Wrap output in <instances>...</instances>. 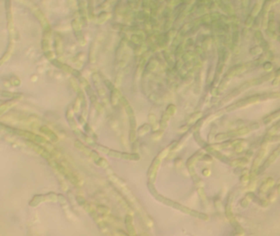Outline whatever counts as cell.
Wrapping results in <instances>:
<instances>
[{
  "label": "cell",
  "mask_w": 280,
  "mask_h": 236,
  "mask_svg": "<svg viewBox=\"0 0 280 236\" xmlns=\"http://www.w3.org/2000/svg\"><path fill=\"white\" fill-rule=\"evenodd\" d=\"M269 99H273L272 92L264 93V94H254L252 96L243 98L241 100H238V101L232 103L231 105L228 106L225 110L228 113H231V112H233V111H235L236 109H238V108H242V107H247V106L251 105V104L256 103V102L269 100Z\"/></svg>",
  "instance_id": "6da1fadb"
},
{
  "label": "cell",
  "mask_w": 280,
  "mask_h": 236,
  "mask_svg": "<svg viewBox=\"0 0 280 236\" xmlns=\"http://www.w3.org/2000/svg\"><path fill=\"white\" fill-rule=\"evenodd\" d=\"M250 131H251V130L249 127H242V128H238V129L233 130L231 131L228 132H225V133H219L215 135L216 140L219 141V140H227V139H231V138H235L237 136H243L245 134H248Z\"/></svg>",
  "instance_id": "7a4b0ae2"
},
{
  "label": "cell",
  "mask_w": 280,
  "mask_h": 236,
  "mask_svg": "<svg viewBox=\"0 0 280 236\" xmlns=\"http://www.w3.org/2000/svg\"><path fill=\"white\" fill-rule=\"evenodd\" d=\"M252 86H255L254 85L253 79H252V80H251V81H247V82H245V83H243V84H242L241 85H239L237 88H236L235 90H233L230 94H228V95H227V96L225 97L222 101H221V103H225V102H228V101H230L231 99L234 98L235 97H237L238 96L239 94H241L243 91L247 90H248L249 88H251V87H252Z\"/></svg>",
  "instance_id": "3957f363"
},
{
  "label": "cell",
  "mask_w": 280,
  "mask_h": 236,
  "mask_svg": "<svg viewBox=\"0 0 280 236\" xmlns=\"http://www.w3.org/2000/svg\"><path fill=\"white\" fill-rule=\"evenodd\" d=\"M267 30L271 32H275L276 31V24H275V14L274 11L269 12L268 15V24Z\"/></svg>",
  "instance_id": "277c9868"
},
{
  "label": "cell",
  "mask_w": 280,
  "mask_h": 236,
  "mask_svg": "<svg viewBox=\"0 0 280 236\" xmlns=\"http://www.w3.org/2000/svg\"><path fill=\"white\" fill-rule=\"evenodd\" d=\"M280 155V145L275 149L271 154H270V156L269 157V158L267 159V161H265V163H264V168H265V167H268L269 166H270L274 161L277 159V157H279V156Z\"/></svg>",
  "instance_id": "5b68a950"
},
{
  "label": "cell",
  "mask_w": 280,
  "mask_h": 236,
  "mask_svg": "<svg viewBox=\"0 0 280 236\" xmlns=\"http://www.w3.org/2000/svg\"><path fill=\"white\" fill-rule=\"evenodd\" d=\"M40 131L43 132L44 134H46L49 139L51 140H53L54 142H56V141H58V140H59L58 139V136L54 134V132L49 129V127H47V126H42V127H40Z\"/></svg>",
  "instance_id": "8992f818"
},
{
  "label": "cell",
  "mask_w": 280,
  "mask_h": 236,
  "mask_svg": "<svg viewBox=\"0 0 280 236\" xmlns=\"http://www.w3.org/2000/svg\"><path fill=\"white\" fill-rule=\"evenodd\" d=\"M279 118H280V109L275 111V113L269 114L267 117H265L264 118V120H263V122L264 124H269L271 123L273 121H275L276 119H279Z\"/></svg>",
  "instance_id": "52a82bcc"
},
{
  "label": "cell",
  "mask_w": 280,
  "mask_h": 236,
  "mask_svg": "<svg viewBox=\"0 0 280 236\" xmlns=\"http://www.w3.org/2000/svg\"><path fill=\"white\" fill-rule=\"evenodd\" d=\"M263 4H264V2L262 1H258L255 3L254 5L253 8H252V11H251V15L253 16L254 17H256L258 16L259 13L261 12V10H262V7H263Z\"/></svg>",
  "instance_id": "ba28073f"
},
{
  "label": "cell",
  "mask_w": 280,
  "mask_h": 236,
  "mask_svg": "<svg viewBox=\"0 0 280 236\" xmlns=\"http://www.w3.org/2000/svg\"><path fill=\"white\" fill-rule=\"evenodd\" d=\"M264 153H265V151L264 150L260 151L259 154L257 155V157H256V158L255 159V161H254V164H253V166H252V169H253V168L254 169H255V168L259 166L260 162V161L262 160V158H263V157H264Z\"/></svg>",
  "instance_id": "9c48e42d"
},
{
  "label": "cell",
  "mask_w": 280,
  "mask_h": 236,
  "mask_svg": "<svg viewBox=\"0 0 280 236\" xmlns=\"http://www.w3.org/2000/svg\"><path fill=\"white\" fill-rule=\"evenodd\" d=\"M232 42L235 45L239 46L240 43V32L239 31H232Z\"/></svg>",
  "instance_id": "30bf717a"
},
{
  "label": "cell",
  "mask_w": 280,
  "mask_h": 236,
  "mask_svg": "<svg viewBox=\"0 0 280 236\" xmlns=\"http://www.w3.org/2000/svg\"><path fill=\"white\" fill-rule=\"evenodd\" d=\"M279 129H280V120H279V121H278V122L275 124L274 126H272V127L269 130V132H268L267 135H268V136H273V135H275V133H276L277 131H279Z\"/></svg>",
  "instance_id": "8fae6325"
},
{
  "label": "cell",
  "mask_w": 280,
  "mask_h": 236,
  "mask_svg": "<svg viewBox=\"0 0 280 236\" xmlns=\"http://www.w3.org/2000/svg\"><path fill=\"white\" fill-rule=\"evenodd\" d=\"M201 117H202V113H201V112H198V113H194V114L190 117V119H189L188 123L191 124V123H195V122H196L197 121H200V119L201 118Z\"/></svg>",
  "instance_id": "7c38bea8"
},
{
  "label": "cell",
  "mask_w": 280,
  "mask_h": 236,
  "mask_svg": "<svg viewBox=\"0 0 280 236\" xmlns=\"http://www.w3.org/2000/svg\"><path fill=\"white\" fill-rule=\"evenodd\" d=\"M254 37H255V40L260 43H260H262V42L264 40V35H263V34H262V32H261L260 31H259V30H257V31H255V33H254Z\"/></svg>",
  "instance_id": "4fadbf2b"
},
{
  "label": "cell",
  "mask_w": 280,
  "mask_h": 236,
  "mask_svg": "<svg viewBox=\"0 0 280 236\" xmlns=\"http://www.w3.org/2000/svg\"><path fill=\"white\" fill-rule=\"evenodd\" d=\"M255 17H254L253 16H251V14L248 15L246 21H245V26L247 28H249V27H251L254 25V22H255Z\"/></svg>",
  "instance_id": "5bb4252c"
},
{
  "label": "cell",
  "mask_w": 280,
  "mask_h": 236,
  "mask_svg": "<svg viewBox=\"0 0 280 236\" xmlns=\"http://www.w3.org/2000/svg\"><path fill=\"white\" fill-rule=\"evenodd\" d=\"M263 49L260 46H255L253 48H251L250 49V54L251 55H260L263 53Z\"/></svg>",
  "instance_id": "9a60e30c"
},
{
  "label": "cell",
  "mask_w": 280,
  "mask_h": 236,
  "mask_svg": "<svg viewBox=\"0 0 280 236\" xmlns=\"http://www.w3.org/2000/svg\"><path fill=\"white\" fill-rule=\"evenodd\" d=\"M211 45V38L210 37H206L205 38V39L203 40V43L201 45V48H203L204 51H206L207 49H209L210 46Z\"/></svg>",
  "instance_id": "2e32d148"
},
{
  "label": "cell",
  "mask_w": 280,
  "mask_h": 236,
  "mask_svg": "<svg viewBox=\"0 0 280 236\" xmlns=\"http://www.w3.org/2000/svg\"><path fill=\"white\" fill-rule=\"evenodd\" d=\"M274 68L273 63L271 62H264V63L263 64V69L267 72H272V70Z\"/></svg>",
  "instance_id": "e0dca14e"
},
{
  "label": "cell",
  "mask_w": 280,
  "mask_h": 236,
  "mask_svg": "<svg viewBox=\"0 0 280 236\" xmlns=\"http://www.w3.org/2000/svg\"><path fill=\"white\" fill-rule=\"evenodd\" d=\"M194 57H195L194 53H192V52H187L186 54H183V60H184L185 62H189V61H191V60L194 59Z\"/></svg>",
  "instance_id": "ac0fdd59"
},
{
  "label": "cell",
  "mask_w": 280,
  "mask_h": 236,
  "mask_svg": "<svg viewBox=\"0 0 280 236\" xmlns=\"http://www.w3.org/2000/svg\"><path fill=\"white\" fill-rule=\"evenodd\" d=\"M200 19H201L202 23H204V24H209L210 22H212L211 17H210V14H208V13H206L205 15H202V16H200Z\"/></svg>",
  "instance_id": "d6986e66"
},
{
  "label": "cell",
  "mask_w": 280,
  "mask_h": 236,
  "mask_svg": "<svg viewBox=\"0 0 280 236\" xmlns=\"http://www.w3.org/2000/svg\"><path fill=\"white\" fill-rule=\"evenodd\" d=\"M175 113H176V107H175L174 105H172V104L169 105L167 108L166 114H168L169 117H171V116H172V115H173Z\"/></svg>",
  "instance_id": "ffe728a7"
},
{
  "label": "cell",
  "mask_w": 280,
  "mask_h": 236,
  "mask_svg": "<svg viewBox=\"0 0 280 236\" xmlns=\"http://www.w3.org/2000/svg\"><path fill=\"white\" fill-rule=\"evenodd\" d=\"M221 15L220 13L219 12H213L210 14V17H211V21L212 22H217V21H219L221 19Z\"/></svg>",
  "instance_id": "44dd1931"
},
{
  "label": "cell",
  "mask_w": 280,
  "mask_h": 236,
  "mask_svg": "<svg viewBox=\"0 0 280 236\" xmlns=\"http://www.w3.org/2000/svg\"><path fill=\"white\" fill-rule=\"evenodd\" d=\"M266 35H267V36H268L270 39H276L278 38V35H277V34H276V33L269 31L268 30H266Z\"/></svg>",
  "instance_id": "7402d4cb"
},
{
  "label": "cell",
  "mask_w": 280,
  "mask_h": 236,
  "mask_svg": "<svg viewBox=\"0 0 280 236\" xmlns=\"http://www.w3.org/2000/svg\"><path fill=\"white\" fill-rule=\"evenodd\" d=\"M241 4H242V7H243V9H246V8H247L248 7H249L250 2L248 0H244V1L241 2Z\"/></svg>",
  "instance_id": "603a6c76"
},
{
  "label": "cell",
  "mask_w": 280,
  "mask_h": 236,
  "mask_svg": "<svg viewBox=\"0 0 280 236\" xmlns=\"http://www.w3.org/2000/svg\"><path fill=\"white\" fill-rule=\"evenodd\" d=\"M279 82H280V77H275V79L273 80V85H275V86H277V85H279Z\"/></svg>",
  "instance_id": "cb8c5ba5"
},
{
  "label": "cell",
  "mask_w": 280,
  "mask_h": 236,
  "mask_svg": "<svg viewBox=\"0 0 280 236\" xmlns=\"http://www.w3.org/2000/svg\"><path fill=\"white\" fill-rule=\"evenodd\" d=\"M105 82H106V84H107V87H108L110 90H115V89H114V87H113V85L111 83V82H110V81H106Z\"/></svg>",
  "instance_id": "d4e9b609"
}]
</instances>
